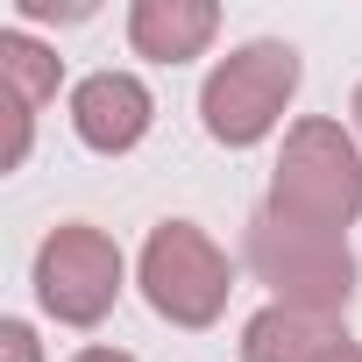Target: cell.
<instances>
[{
	"label": "cell",
	"mask_w": 362,
	"mask_h": 362,
	"mask_svg": "<svg viewBox=\"0 0 362 362\" xmlns=\"http://www.w3.org/2000/svg\"><path fill=\"white\" fill-rule=\"evenodd\" d=\"M71 362H135V355H121V348H86V355H71Z\"/></svg>",
	"instance_id": "12"
},
{
	"label": "cell",
	"mask_w": 362,
	"mask_h": 362,
	"mask_svg": "<svg viewBox=\"0 0 362 362\" xmlns=\"http://www.w3.org/2000/svg\"><path fill=\"white\" fill-rule=\"evenodd\" d=\"M228 256L192 228V221H163L142 242V298L170 327H214L228 305Z\"/></svg>",
	"instance_id": "4"
},
{
	"label": "cell",
	"mask_w": 362,
	"mask_h": 362,
	"mask_svg": "<svg viewBox=\"0 0 362 362\" xmlns=\"http://www.w3.org/2000/svg\"><path fill=\"white\" fill-rule=\"evenodd\" d=\"M263 214L291 228H320V235H341L348 221H362V156L334 121H298L284 135Z\"/></svg>",
	"instance_id": "1"
},
{
	"label": "cell",
	"mask_w": 362,
	"mask_h": 362,
	"mask_svg": "<svg viewBox=\"0 0 362 362\" xmlns=\"http://www.w3.org/2000/svg\"><path fill=\"white\" fill-rule=\"evenodd\" d=\"M57 93V57L43 43H29L22 29L0 36V100H8V149L0 163H22L29 156V135H36V114L50 107Z\"/></svg>",
	"instance_id": "7"
},
{
	"label": "cell",
	"mask_w": 362,
	"mask_h": 362,
	"mask_svg": "<svg viewBox=\"0 0 362 362\" xmlns=\"http://www.w3.org/2000/svg\"><path fill=\"white\" fill-rule=\"evenodd\" d=\"M0 362H36V334H29L22 320L0 327Z\"/></svg>",
	"instance_id": "11"
},
{
	"label": "cell",
	"mask_w": 362,
	"mask_h": 362,
	"mask_svg": "<svg viewBox=\"0 0 362 362\" xmlns=\"http://www.w3.org/2000/svg\"><path fill=\"white\" fill-rule=\"evenodd\" d=\"M327 362H362V348H355V341H341V348H334Z\"/></svg>",
	"instance_id": "13"
},
{
	"label": "cell",
	"mask_w": 362,
	"mask_h": 362,
	"mask_svg": "<svg viewBox=\"0 0 362 362\" xmlns=\"http://www.w3.org/2000/svg\"><path fill=\"white\" fill-rule=\"evenodd\" d=\"M249 270L277 291V305H305V313H341L355 291V256L341 235L320 228H291L277 214L249 221Z\"/></svg>",
	"instance_id": "2"
},
{
	"label": "cell",
	"mask_w": 362,
	"mask_h": 362,
	"mask_svg": "<svg viewBox=\"0 0 362 362\" xmlns=\"http://www.w3.org/2000/svg\"><path fill=\"white\" fill-rule=\"evenodd\" d=\"M221 29V8L214 0H135V15H128V43L156 64H185L214 43Z\"/></svg>",
	"instance_id": "9"
},
{
	"label": "cell",
	"mask_w": 362,
	"mask_h": 362,
	"mask_svg": "<svg viewBox=\"0 0 362 362\" xmlns=\"http://www.w3.org/2000/svg\"><path fill=\"white\" fill-rule=\"evenodd\" d=\"M355 128H362V93H355Z\"/></svg>",
	"instance_id": "14"
},
{
	"label": "cell",
	"mask_w": 362,
	"mask_h": 362,
	"mask_svg": "<svg viewBox=\"0 0 362 362\" xmlns=\"http://www.w3.org/2000/svg\"><path fill=\"white\" fill-rule=\"evenodd\" d=\"M341 313H305V305H263L242 334V362H327L341 348Z\"/></svg>",
	"instance_id": "8"
},
{
	"label": "cell",
	"mask_w": 362,
	"mask_h": 362,
	"mask_svg": "<svg viewBox=\"0 0 362 362\" xmlns=\"http://www.w3.org/2000/svg\"><path fill=\"white\" fill-rule=\"evenodd\" d=\"M36 298L43 313H57L64 327H93L114 313L121 298V249L114 235L86 228V221H64L43 249H36Z\"/></svg>",
	"instance_id": "5"
},
{
	"label": "cell",
	"mask_w": 362,
	"mask_h": 362,
	"mask_svg": "<svg viewBox=\"0 0 362 362\" xmlns=\"http://www.w3.org/2000/svg\"><path fill=\"white\" fill-rule=\"evenodd\" d=\"M149 93H142V78H128V71H100V78H86L78 93H71V121H78V142L86 149H107V156H121V149H135L142 135H149Z\"/></svg>",
	"instance_id": "6"
},
{
	"label": "cell",
	"mask_w": 362,
	"mask_h": 362,
	"mask_svg": "<svg viewBox=\"0 0 362 362\" xmlns=\"http://www.w3.org/2000/svg\"><path fill=\"white\" fill-rule=\"evenodd\" d=\"M291 93H298V50L291 43H242L199 93L206 135L228 142V149H249V142H263L277 128Z\"/></svg>",
	"instance_id": "3"
},
{
	"label": "cell",
	"mask_w": 362,
	"mask_h": 362,
	"mask_svg": "<svg viewBox=\"0 0 362 362\" xmlns=\"http://www.w3.org/2000/svg\"><path fill=\"white\" fill-rule=\"evenodd\" d=\"M22 15L29 22H86L93 8H86V0H22Z\"/></svg>",
	"instance_id": "10"
}]
</instances>
